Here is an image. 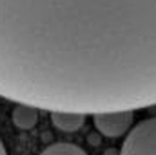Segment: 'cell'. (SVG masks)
I'll return each mask as SVG.
<instances>
[{
    "instance_id": "6da1fadb",
    "label": "cell",
    "mask_w": 156,
    "mask_h": 155,
    "mask_svg": "<svg viewBox=\"0 0 156 155\" xmlns=\"http://www.w3.org/2000/svg\"><path fill=\"white\" fill-rule=\"evenodd\" d=\"M49 0H0V89L5 86L29 11Z\"/></svg>"
},
{
    "instance_id": "7a4b0ae2",
    "label": "cell",
    "mask_w": 156,
    "mask_h": 155,
    "mask_svg": "<svg viewBox=\"0 0 156 155\" xmlns=\"http://www.w3.org/2000/svg\"><path fill=\"white\" fill-rule=\"evenodd\" d=\"M120 155H156V117L142 120L129 131Z\"/></svg>"
},
{
    "instance_id": "3957f363",
    "label": "cell",
    "mask_w": 156,
    "mask_h": 155,
    "mask_svg": "<svg viewBox=\"0 0 156 155\" xmlns=\"http://www.w3.org/2000/svg\"><path fill=\"white\" fill-rule=\"evenodd\" d=\"M131 124H133V112L131 110L94 115V126H96L98 133L104 137H109V139H118L123 133H127Z\"/></svg>"
},
{
    "instance_id": "277c9868",
    "label": "cell",
    "mask_w": 156,
    "mask_h": 155,
    "mask_svg": "<svg viewBox=\"0 0 156 155\" xmlns=\"http://www.w3.org/2000/svg\"><path fill=\"white\" fill-rule=\"evenodd\" d=\"M51 122L60 131L73 133V131H78L83 126L85 115H82V113H69V112H53L51 113Z\"/></svg>"
},
{
    "instance_id": "5b68a950",
    "label": "cell",
    "mask_w": 156,
    "mask_h": 155,
    "mask_svg": "<svg viewBox=\"0 0 156 155\" xmlns=\"http://www.w3.org/2000/svg\"><path fill=\"white\" fill-rule=\"evenodd\" d=\"M13 124L18 128V130H31L35 128L37 120H38V112L35 106H29V104H18L15 110H13Z\"/></svg>"
},
{
    "instance_id": "8992f818",
    "label": "cell",
    "mask_w": 156,
    "mask_h": 155,
    "mask_svg": "<svg viewBox=\"0 0 156 155\" xmlns=\"http://www.w3.org/2000/svg\"><path fill=\"white\" fill-rule=\"evenodd\" d=\"M40 155H87L80 146L76 144H69V142H56L47 146Z\"/></svg>"
},
{
    "instance_id": "52a82bcc",
    "label": "cell",
    "mask_w": 156,
    "mask_h": 155,
    "mask_svg": "<svg viewBox=\"0 0 156 155\" xmlns=\"http://www.w3.org/2000/svg\"><path fill=\"white\" fill-rule=\"evenodd\" d=\"M89 142H91L93 146H96V144L100 142V139H98V135H96V133H91V135H89Z\"/></svg>"
},
{
    "instance_id": "ba28073f",
    "label": "cell",
    "mask_w": 156,
    "mask_h": 155,
    "mask_svg": "<svg viewBox=\"0 0 156 155\" xmlns=\"http://www.w3.org/2000/svg\"><path fill=\"white\" fill-rule=\"evenodd\" d=\"M104 155H120V152H116L115 148H107V150H105V153H104Z\"/></svg>"
},
{
    "instance_id": "9c48e42d",
    "label": "cell",
    "mask_w": 156,
    "mask_h": 155,
    "mask_svg": "<svg viewBox=\"0 0 156 155\" xmlns=\"http://www.w3.org/2000/svg\"><path fill=\"white\" fill-rule=\"evenodd\" d=\"M0 155H7L5 148H4V144H2V141H0Z\"/></svg>"
}]
</instances>
